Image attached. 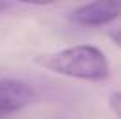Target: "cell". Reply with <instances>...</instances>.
I'll list each match as a JSON object with an SVG mask.
<instances>
[{
	"instance_id": "obj_6",
	"label": "cell",
	"mask_w": 121,
	"mask_h": 119,
	"mask_svg": "<svg viewBox=\"0 0 121 119\" xmlns=\"http://www.w3.org/2000/svg\"><path fill=\"white\" fill-rule=\"evenodd\" d=\"M7 7H11V4H7V2H0V12H4L7 9Z\"/></svg>"
},
{
	"instance_id": "obj_1",
	"label": "cell",
	"mask_w": 121,
	"mask_h": 119,
	"mask_svg": "<svg viewBox=\"0 0 121 119\" xmlns=\"http://www.w3.org/2000/svg\"><path fill=\"white\" fill-rule=\"evenodd\" d=\"M35 63L55 74L81 81H104L109 77V61L105 54L102 49L90 44L39 54Z\"/></svg>"
},
{
	"instance_id": "obj_2",
	"label": "cell",
	"mask_w": 121,
	"mask_h": 119,
	"mask_svg": "<svg viewBox=\"0 0 121 119\" xmlns=\"http://www.w3.org/2000/svg\"><path fill=\"white\" fill-rule=\"evenodd\" d=\"M121 16V2L100 0L90 2L70 12V21L81 26H104Z\"/></svg>"
},
{
	"instance_id": "obj_3",
	"label": "cell",
	"mask_w": 121,
	"mask_h": 119,
	"mask_svg": "<svg viewBox=\"0 0 121 119\" xmlns=\"http://www.w3.org/2000/svg\"><path fill=\"white\" fill-rule=\"evenodd\" d=\"M33 100H35V91L28 82L0 77V117L28 107Z\"/></svg>"
},
{
	"instance_id": "obj_5",
	"label": "cell",
	"mask_w": 121,
	"mask_h": 119,
	"mask_svg": "<svg viewBox=\"0 0 121 119\" xmlns=\"http://www.w3.org/2000/svg\"><path fill=\"white\" fill-rule=\"evenodd\" d=\"M111 39H112V42H114L118 47H121V26L111 32Z\"/></svg>"
},
{
	"instance_id": "obj_4",
	"label": "cell",
	"mask_w": 121,
	"mask_h": 119,
	"mask_svg": "<svg viewBox=\"0 0 121 119\" xmlns=\"http://www.w3.org/2000/svg\"><path fill=\"white\" fill-rule=\"evenodd\" d=\"M109 105L112 112L116 114V117L121 119V91H112L109 96Z\"/></svg>"
}]
</instances>
